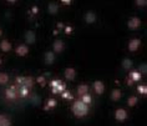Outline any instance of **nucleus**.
Masks as SVG:
<instances>
[{
    "label": "nucleus",
    "instance_id": "nucleus-15",
    "mask_svg": "<svg viewBox=\"0 0 147 126\" xmlns=\"http://www.w3.org/2000/svg\"><path fill=\"white\" fill-rule=\"evenodd\" d=\"M85 20H86V23H89V24H91V23H95V20H96V15H95L94 13H91V12H89L85 15Z\"/></svg>",
    "mask_w": 147,
    "mask_h": 126
},
{
    "label": "nucleus",
    "instance_id": "nucleus-10",
    "mask_svg": "<svg viewBox=\"0 0 147 126\" xmlns=\"http://www.w3.org/2000/svg\"><path fill=\"white\" fill-rule=\"evenodd\" d=\"M76 76V70L72 69V68H69L65 70V79L67 80H74Z\"/></svg>",
    "mask_w": 147,
    "mask_h": 126
},
{
    "label": "nucleus",
    "instance_id": "nucleus-26",
    "mask_svg": "<svg viewBox=\"0 0 147 126\" xmlns=\"http://www.w3.org/2000/svg\"><path fill=\"white\" fill-rule=\"evenodd\" d=\"M147 4V0H136V5L137 6H145Z\"/></svg>",
    "mask_w": 147,
    "mask_h": 126
},
{
    "label": "nucleus",
    "instance_id": "nucleus-29",
    "mask_svg": "<svg viewBox=\"0 0 147 126\" xmlns=\"http://www.w3.org/2000/svg\"><path fill=\"white\" fill-rule=\"evenodd\" d=\"M62 96H64V98H70V99L72 98V96H71V94H69V92H65V94L62 95Z\"/></svg>",
    "mask_w": 147,
    "mask_h": 126
},
{
    "label": "nucleus",
    "instance_id": "nucleus-1",
    "mask_svg": "<svg viewBox=\"0 0 147 126\" xmlns=\"http://www.w3.org/2000/svg\"><path fill=\"white\" fill-rule=\"evenodd\" d=\"M72 112L78 117L86 116L87 112H89V105H86V104L82 102L81 100H76L72 105Z\"/></svg>",
    "mask_w": 147,
    "mask_h": 126
},
{
    "label": "nucleus",
    "instance_id": "nucleus-27",
    "mask_svg": "<svg viewBox=\"0 0 147 126\" xmlns=\"http://www.w3.org/2000/svg\"><path fill=\"white\" fill-rule=\"evenodd\" d=\"M59 84H61L60 81H53V83H51V86H53V87H56Z\"/></svg>",
    "mask_w": 147,
    "mask_h": 126
},
{
    "label": "nucleus",
    "instance_id": "nucleus-21",
    "mask_svg": "<svg viewBox=\"0 0 147 126\" xmlns=\"http://www.w3.org/2000/svg\"><path fill=\"white\" fill-rule=\"evenodd\" d=\"M57 9H59V6L55 4V3H53V4L49 5V10H50L51 14H56V13H57Z\"/></svg>",
    "mask_w": 147,
    "mask_h": 126
},
{
    "label": "nucleus",
    "instance_id": "nucleus-8",
    "mask_svg": "<svg viewBox=\"0 0 147 126\" xmlns=\"http://www.w3.org/2000/svg\"><path fill=\"white\" fill-rule=\"evenodd\" d=\"M140 45H141V40L132 39L130 41V44H128V49H130V51H136L140 47Z\"/></svg>",
    "mask_w": 147,
    "mask_h": 126
},
{
    "label": "nucleus",
    "instance_id": "nucleus-11",
    "mask_svg": "<svg viewBox=\"0 0 147 126\" xmlns=\"http://www.w3.org/2000/svg\"><path fill=\"white\" fill-rule=\"evenodd\" d=\"M0 49L4 51V53H8V51L11 50V44H10L9 40H1V43H0Z\"/></svg>",
    "mask_w": 147,
    "mask_h": 126
},
{
    "label": "nucleus",
    "instance_id": "nucleus-24",
    "mask_svg": "<svg viewBox=\"0 0 147 126\" xmlns=\"http://www.w3.org/2000/svg\"><path fill=\"white\" fill-rule=\"evenodd\" d=\"M55 106H56V101H55L54 99H51V100L47 101V105L45 106V110H49L50 107H55Z\"/></svg>",
    "mask_w": 147,
    "mask_h": 126
},
{
    "label": "nucleus",
    "instance_id": "nucleus-4",
    "mask_svg": "<svg viewBox=\"0 0 147 126\" xmlns=\"http://www.w3.org/2000/svg\"><path fill=\"white\" fill-rule=\"evenodd\" d=\"M127 26L132 29V30H136V29H138L141 26V20H140L138 18H131L127 23Z\"/></svg>",
    "mask_w": 147,
    "mask_h": 126
},
{
    "label": "nucleus",
    "instance_id": "nucleus-31",
    "mask_svg": "<svg viewBox=\"0 0 147 126\" xmlns=\"http://www.w3.org/2000/svg\"><path fill=\"white\" fill-rule=\"evenodd\" d=\"M38 83L44 84V77H39V79H38Z\"/></svg>",
    "mask_w": 147,
    "mask_h": 126
},
{
    "label": "nucleus",
    "instance_id": "nucleus-6",
    "mask_svg": "<svg viewBox=\"0 0 147 126\" xmlns=\"http://www.w3.org/2000/svg\"><path fill=\"white\" fill-rule=\"evenodd\" d=\"M94 90H95V92L96 94H104V91H105V85H104V83L102 81H100V80H96L94 83Z\"/></svg>",
    "mask_w": 147,
    "mask_h": 126
},
{
    "label": "nucleus",
    "instance_id": "nucleus-34",
    "mask_svg": "<svg viewBox=\"0 0 147 126\" xmlns=\"http://www.w3.org/2000/svg\"><path fill=\"white\" fill-rule=\"evenodd\" d=\"M0 65H1V58H0Z\"/></svg>",
    "mask_w": 147,
    "mask_h": 126
},
{
    "label": "nucleus",
    "instance_id": "nucleus-13",
    "mask_svg": "<svg viewBox=\"0 0 147 126\" xmlns=\"http://www.w3.org/2000/svg\"><path fill=\"white\" fill-rule=\"evenodd\" d=\"M121 96H122V92H121V90H119V89L112 90V92H111V100H113V101H119V100L121 99Z\"/></svg>",
    "mask_w": 147,
    "mask_h": 126
},
{
    "label": "nucleus",
    "instance_id": "nucleus-19",
    "mask_svg": "<svg viewBox=\"0 0 147 126\" xmlns=\"http://www.w3.org/2000/svg\"><path fill=\"white\" fill-rule=\"evenodd\" d=\"M130 77H131L132 81H138L140 79H141V72H138V71H132L131 75H130Z\"/></svg>",
    "mask_w": 147,
    "mask_h": 126
},
{
    "label": "nucleus",
    "instance_id": "nucleus-18",
    "mask_svg": "<svg viewBox=\"0 0 147 126\" xmlns=\"http://www.w3.org/2000/svg\"><path fill=\"white\" fill-rule=\"evenodd\" d=\"M45 62L46 64H53L54 62V54L51 53V51H49V53H46V55H45Z\"/></svg>",
    "mask_w": 147,
    "mask_h": 126
},
{
    "label": "nucleus",
    "instance_id": "nucleus-20",
    "mask_svg": "<svg viewBox=\"0 0 147 126\" xmlns=\"http://www.w3.org/2000/svg\"><path fill=\"white\" fill-rule=\"evenodd\" d=\"M26 41L28 43H34L35 41V34L34 33H31V31H29V33H26Z\"/></svg>",
    "mask_w": 147,
    "mask_h": 126
},
{
    "label": "nucleus",
    "instance_id": "nucleus-25",
    "mask_svg": "<svg viewBox=\"0 0 147 126\" xmlns=\"http://www.w3.org/2000/svg\"><path fill=\"white\" fill-rule=\"evenodd\" d=\"M137 90H138L140 94L146 95V92H147V87H146V86H138V87H137Z\"/></svg>",
    "mask_w": 147,
    "mask_h": 126
},
{
    "label": "nucleus",
    "instance_id": "nucleus-5",
    "mask_svg": "<svg viewBox=\"0 0 147 126\" xmlns=\"http://www.w3.org/2000/svg\"><path fill=\"white\" fill-rule=\"evenodd\" d=\"M115 119L117 121H125L127 119V111L125 109H117L115 112Z\"/></svg>",
    "mask_w": 147,
    "mask_h": 126
},
{
    "label": "nucleus",
    "instance_id": "nucleus-3",
    "mask_svg": "<svg viewBox=\"0 0 147 126\" xmlns=\"http://www.w3.org/2000/svg\"><path fill=\"white\" fill-rule=\"evenodd\" d=\"M16 81H18V84H19V85H21V86H24V87H28V89H30L32 86V84H34L32 77H28V76L18 77Z\"/></svg>",
    "mask_w": 147,
    "mask_h": 126
},
{
    "label": "nucleus",
    "instance_id": "nucleus-9",
    "mask_svg": "<svg viewBox=\"0 0 147 126\" xmlns=\"http://www.w3.org/2000/svg\"><path fill=\"white\" fill-rule=\"evenodd\" d=\"M15 51L19 56H25V55H28V53H29V47L26 45H19Z\"/></svg>",
    "mask_w": 147,
    "mask_h": 126
},
{
    "label": "nucleus",
    "instance_id": "nucleus-28",
    "mask_svg": "<svg viewBox=\"0 0 147 126\" xmlns=\"http://www.w3.org/2000/svg\"><path fill=\"white\" fill-rule=\"evenodd\" d=\"M61 3H64V4H66V5H70L71 4V0H61Z\"/></svg>",
    "mask_w": 147,
    "mask_h": 126
},
{
    "label": "nucleus",
    "instance_id": "nucleus-7",
    "mask_svg": "<svg viewBox=\"0 0 147 126\" xmlns=\"http://www.w3.org/2000/svg\"><path fill=\"white\" fill-rule=\"evenodd\" d=\"M64 43L61 41V40H55L54 41V45H53V49L55 53H61V51H64Z\"/></svg>",
    "mask_w": 147,
    "mask_h": 126
},
{
    "label": "nucleus",
    "instance_id": "nucleus-30",
    "mask_svg": "<svg viewBox=\"0 0 147 126\" xmlns=\"http://www.w3.org/2000/svg\"><path fill=\"white\" fill-rule=\"evenodd\" d=\"M71 31H72V29L70 28V26L66 28V34H70V33H71Z\"/></svg>",
    "mask_w": 147,
    "mask_h": 126
},
{
    "label": "nucleus",
    "instance_id": "nucleus-16",
    "mask_svg": "<svg viewBox=\"0 0 147 126\" xmlns=\"http://www.w3.org/2000/svg\"><path fill=\"white\" fill-rule=\"evenodd\" d=\"M9 81V75L6 72H0V85H4Z\"/></svg>",
    "mask_w": 147,
    "mask_h": 126
},
{
    "label": "nucleus",
    "instance_id": "nucleus-32",
    "mask_svg": "<svg viewBox=\"0 0 147 126\" xmlns=\"http://www.w3.org/2000/svg\"><path fill=\"white\" fill-rule=\"evenodd\" d=\"M8 1H9V3H15L16 0H8Z\"/></svg>",
    "mask_w": 147,
    "mask_h": 126
},
{
    "label": "nucleus",
    "instance_id": "nucleus-33",
    "mask_svg": "<svg viewBox=\"0 0 147 126\" xmlns=\"http://www.w3.org/2000/svg\"><path fill=\"white\" fill-rule=\"evenodd\" d=\"M3 35V30H1V29H0V36H1Z\"/></svg>",
    "mask_w": 147,
    "mask_h": 126
},
{
    "label": "nucleus",
    "instance_id": "nucleus-23",
    "mask_svg": "<svg viewBox=\"0 0 147 126\" xmlns=\"http://www.w3.org/2000/svg\"><path fill=\"white\" fill-rule=\"evenodd\" d=\"M122 66L126 70H128V69H131V66H132V62H131V60H128V59H125L123 60V62H122Z\"/></svg>",
    "mask_w": 147,
    "mask_h": 126
},
{
    "label": "nucleus",
    "instance_id": "nucleus-17",
    "mask_svg": "<svg viewBox=\"0 0 147 126\" xmlns=\"http://www.w3.org/2000/svg\"><path fill=\"white\" fill-rule=\"evenodd\" d=\"M81 101H82V102H85L86 105H90L91 101H92V98H91L89 94H84V95L81 96Z\"/></svg>",
    "mask_w": 147,
    "mask_h": 126
},
{
    "label": "nucleus",
    "instance_id": "nucleus-2",
    "mask_svg": "<svg viewBox=\"0 0 147 126\" xmlns=\"http://www.w3.org/2000/svg\"><path fill=\"white\" fill-rule=\"evenodd\" d=\"M6 98H8L9 100H16L20 98V87H18L16 85H14V86L9 87L8 90H6L5 92Z\"/></svg>",
    "mask_w": 147,
    "mask_h": 126
},
{
    "label": "nucleus",
    "instance_id": "nucleus-14",
    "mask_svg": "<svg viewBox=\"0 0 147 126\" xmlns=\"http://www.w3.org/2000/svg\"><path fill=\"white\" fill-rule=\"evenodd\" d=\"M87 91H89V86H87L86 84H82L78 87V94L80 96H82L84 94H87Z\"/></svg>",
    "mask_w": 147,
    "mask_h": 126
},
{
    "label": "nucleus",
    "instance_id": "nucleus-12",
    "mask_svg": "<svg viewBox=\"0 0 147 126\" xmlns=\"http://www.w3.org/2000/svg\"><path fill=\"white\" fill-rule=\"evenodd\" d=\"M0 126H11V121L6 115L0 114Z\"/></svg>",
    "mask_w": 147,
    "mask_h": 126
},
{
    "label": "nucleus",
    "instance_id": "nucleus-22",
    "mask_svg": "<svg viewBox=\"0 0 147 126\" xmlns=\"http://www.w3.org/2000/svg\"><path fill=\"white\" fill-rule=\"evenodd\" d=\"M137 98H136V96H132V98H130L128 99V101H127V104H128V106H135L136 104H137Z\"/></svg>",
    "mask_w": 147,
    "mask_h": 126
}]
</instances>
